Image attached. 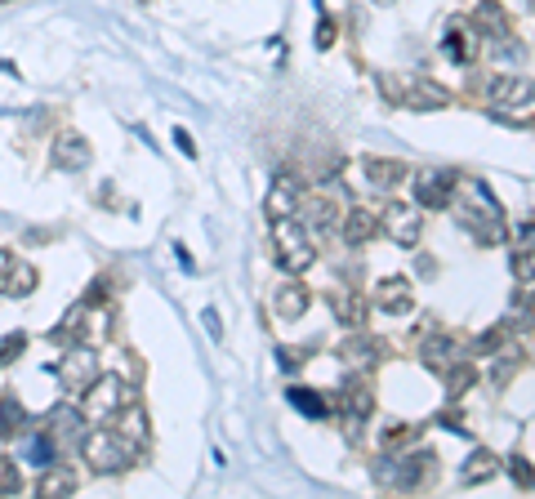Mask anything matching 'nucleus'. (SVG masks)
Listing matches in <instances>:
<instances>
[{"label": "nucleus", "instance_id": "obj_1", "mask_svg": "<svg viewBox=\"0 0 535 499\" xmlns=\"http://www.w3.org/2000/svg\"><path fill=\"white\" fill-rule=\"evenodd\" d=\"M81 455H85L90 473H99V477H112V473H121V468L130 464L134 446L125 442V437H121L116 428H94V433H85V437H81Z\"/></svg>", "mask_w": 535, "mask_h": 499}, {"label": "nucleus", "instance_id": "obj_2", "mask_svg": "<svg viewBox=\"0 0 535 499\" xmlns=\"http://www.w3.org/2000/svg\"><path fill=\"white\" fill-rule=\"evenodd\" d=\"M272 241H277V264H281L290 277H299V273L313 268L317 250H313L308 232L295 223V215H290V219H272Z\"/></svg>", "mask_w": 535, "mask_h": 499}, {"label": "nucleus", "instance_id": "obj_3", "mask_svg": "<svg viewBox=\"0 0 535 499\" xmlns=\"http://www.w3.org/2000/svg\"><path fill=\"white\" fill-rule=\"evenodd\" d=\"M54 375H58V384L67 392H85L94 384V375H99V352L94 348H85V343H76L58 366H54Z\"/></svg>", "mask_w": 535, "mask_h": 499}, {"label": "nucleus", "instance_id": "obj_4", "mask_svg": "<svg viewBox=\"0 0 535 499\" xmlns=\"http://www.w3.org/2000/svg\"><path fill=\"white\" fill-rule=\"evenodd\" d=\"M121 406H125V384H121L116 375H103V379H94V384L85 389L81 415H85V419H94V424H103V419H112Z\"/></svg>", "mask_w": 535, "mask_h": 499}, {"label": "nucleus", "instance_id": "obj_5", "mask_svg": "<svg viewBox=\"0 0 535 499\" xmlns=\"http://www.w3.org/2000/svg\"><path fill=\"white\" fill-rule=\"evenodd\" d=\"M486 103L495 111L518 108L522 116H531V81H518V76H491L486 81Z\"/></svg>", "mask_w": 535, "mask_h": 499}, {"label": "nucleus", "instance_id": "obj_6", "mask_svg": "<svg viewBox=\"0 0 535 499\" xmlns=\"http://www.w3.org/2000/svg\"><path fill=\"white\" fill-rule=\"evenodd\" d=\"M36 290V268L23 264L14 250H0V294L9 299H27Z\"/></svg>", "mask_w": 535, "mask_h": 499}, {"label": "nucleus", "instance_id": "obj_7", "mask_svg": "<svg viewBox=\"0 0 535 499\" xmlns=\"http://www.w3.org/2000/svg\"><path fill=\"white\" fill-rule=\"evenodd\" d=\"M295 210H304V178L277 174V183L268 187V219H290Z\"/></svg>", "mask_w": 535, "mask_h": 499}, {"label": "nucleus", "instance_id": "obj_8", "mask_svg": "<svg viewBox=\"0 0 535 499\" xmlns=\"http://www.w3.org/2000/svg\"><path fill=\"white\" fill-rule=\"evenodd\" d=\"M379 227L402 245V250H411L415 241H420V210H411V206H402V201H393V206H384V219Z\"/></svg>", "mask_w": 535, "mask_h": 499}, {"label": "nucleus", "instance_id": "obj_9", "mask_svg": "<svg viewBox=\"0 0 535 499\" xmlns=\"http://www.w3.org/2000/svg\"><path fill=\"white\" fill-rule=\"evenodd\" d=\"M90 139H81V134H58L54 139V148H50V161L54 169H63V174H76V169H85L90 166Z\"/></svg>", "mask_w": 535, "mask_h": 499}, {"label": "nucleus", "instance_id": "obj_10", "mask_svg": "<svg viewBox=\"0 0 535 499\" xmlns=\"http://www.w3.org/2000/svg\"><path fill=\"white\" fill-rule=\"evenodd\" d=\"M451 187H455V178L442 174V169H424V174H415V206H420V210H446Z\"/></svg>", "mask_w": 535, "mask_h": 499}, {"label": "nucleus", "instance_id": "obj_11", "mask_svg": "<svg viewBox=\"0 0 535 499\" xmlns=\"http://www.w3.org/2000/svg\"><path fill=\"white\" fill-rule=\"evenodd\" d=\"M411 303H415V294H411V281L406 277H384L374 285V308L379 312L402 317V312H411Z\"/></svg>", "mask_w": 535, "mask_h": 499}, {"label": "nucleus", "instance_id": "obj_12", "mask_svg": "<svg viewBox=\"0 0 535 499\" xmlns=\"http://www.w3.org/2000/svg\"><path fill=\"white\" fill-rule=\"evenodd\" d=\"M393 103H397V108L428 111V108H446V103H451V94H446L442 85H433V81H411L406 90H397V94H393Z\"/></svg>", "mask_w": 535, "mask_h": 499}, {"label": "nucleus", "instance_id": "obj_13", "mask_svg": "<svg viewBox=\"0 0 535 499\" xmlns=\"http://www.w3.org/2000/svg\"><path fill=\"white\" fill-rule=\"evenodd\" d=\"M362 169H366V183H371L374 192H393V187H402L411 178V169L402 166V161H388V157H366Z\"/></svg>", "mask_w": 535, "mask_h": 499}, {"label": "nucleus", "instance_id": "obj_14", "mask_svg": "<svg viewBox=\"0 0 535 499\" xmlns=\"http://www.w3.org/2000/svg\"><path fill=\"white\" fill-rule=\"evenodd\" d=\"M116 433H121L125 442L134 446V450H143V446L152 442V428H148V410H143V406H130V410L121 406V410H116Z\"/></svg>", "mask_w": 535, "mask_h": 499}, {"label": "nucleus", "instance_id": "obj_15", "mask_svg": "<svg viewBox=\"0 0 535 499\" xmlns=\"http://www.w3.org/2000/svg\"><path fill=\"white\" fill-rule=\"evenodd\" d=\"M374 232H379V219H374V210H348L344 219H339V236H344V245H366Z\"/></svg>", "mask_w": 535, "mask_h": 499}, {"label": "nucleus", "instance_id": "obj_16", "mask_svg": "<svg viewBox=\"0 0 535 499\" xmlns=\"http://www.w3.org/2000/svg\"><path fill=\"white\" fill-rule=\"evenodd\" d=\"M339 406L353 415V419H371V410H374V389L357 375V379H348V389L339 392Z\"/></svg>", "mask_w": 535, "mask_h": 499}, {"label": "nucleus", "instance_id": "obj_17", "mask_svg": "<svg viewBox=\"0 0 535 499\" xmlns=\"http://www.w3.org/2000/svg\"><path fill=\"white\" fill-rule=\"evenodd\" d=\"M473 23H478L482 32L491 36V41H509V32H513V23H509V14L495 5V0H482L478 14H473Z\"/></svg>", "mask_w": 535, "mask_h": 499}, {"label": "nucleus", "instance_id": "obj_18", "mask_svg": "<svg viewBox=\"0 0 535 499\" xmlns=\"http://www.w3.org/2000/svg\"><path fill=\"white\" fill-rule=\"evenodd\" d=\"M420 357H424L428 370H437V375H442V370L455 361V339H451V334H433V339H424V343H420Z\"/></svg>", "mask_w": 535, "mask_h": 499}, {"label": "nucleus", "instance_id": "obj_19", "mask_svg": "<svg viewBox=\"0 0 535 499\" xmlns=\"http://www.w3.org/2000/svg\"><path fill=\"white\" fill-rule=\"evenodd\" d=\"M308 290L299 285V281H286L281 285V294H277V317H286V321H295V317H304L308 312Z\"/></svg>", "mask_w": 535, "mask_h": 499}, {"label": "nucleus", "instance_id": "obj_20", "mask_svg": "<svg viewBox=\"0 0 535 499\" xmlns=\"http://www.w3.org/2000/svg\"><path fill=\"white\" fill-rule=\"evenodd\" d=\"M330 308H335V317L348 321V326H362V321H366V299L353 294V290H330Z\"/></svg>", "mask_w": 535, "mask_h": 499}, {"label": "nucleus", "instance_id": "obj_21", "mask_svg": "<svg viewBox=\"0 0 535 499\" xmlns=\"http://www.w3.org/2000/svg\"><path fill=\"white\" fill-rule=\"evenodd\" d=\"M495 473H500L495 455H491V450H473V455L464 459V468H460V482H464V486H478V482H491Z\"/></svg>", "mask_w": 535, "mask_h": 499}, {"label": "nucleus", "instance_id": "obj_22", "mask_svg": "<svg viewBox=\"0 0 535 499\" xmlns=\"http://www.w3.org/2000/svg\"><path fill=\"white\" fill-rule=\"evenodd\" d=\"M482 36V32H469V23L464 18H451L446 23V36H442V45H446V54L455 58V62H469V41Z\"/></svg>", "mask_w": 535, "mask_h": 499}, {"label": "nucleus", "instance_id": "obj_23", "mask_svg": "<svg viewBox=\"0 0 535 499\" xmlns=\"http://www.w3.org/2000/svg\"><path fill=\"white\" fill-rule=\"evenodd\" d=\"M81 424H85V415H81L76 406H58V410H50V428H45V433L76 437V442H81V437H85V428H81Z\"/></svg>", "mask_w": 535, "mask_h": 499}, {"label": "nucleus", "instance_id": "obj_24", "mask_svg": "<svg viewBox=\"0 0 535 499\" xmlns=\"http://www.w3.org/2000/svg\"><path fill=\"white\" fill-rule=\"evenodd\" d=\"M308 223H313V232H321V236L339 232V210H335V201H326V197L308 201Z\"/></svg>", "mask_w": 535, "mask_h": 499}, {"label": "nucleus", "instance_id": "obj_25", "mask_svg": "<svg viewBox=\"0 0 535 499\" xmlns=\"http://www.w3.org/2000/svg\"><path fill=\"white\" fill-rule=\"evenodd\" d=\"M23 424H27V410L14 397H0V437H18Z\"/></svg>", "mask_w": 535, "mask_h": 499}, {"label": "nucleus", "instance_id": "obj_26", "mask_svg": "<svg viewBox=\"0 0 535 499\" xmlns=\"http://www.w3.org/2000/svg\"><path fill=\"white\" fill-rule=\"evenodd\" d=\"M76 491V477L67 473V468H58V464H45V477H41V495H72Z\"/></svg>", "mask_w": 535, "mask_h": 499}, {"label": "nucleus", "instance_id": "obj_27", "mask_svg": "<svg viewBox=\"0 0 535 499\" xmlns=\"http://www.w3.org/2000/svg\"><path fill=\"white\" fill-rule=\"evenodd\" d=\"M27 459H32L36 468H45V464H54V459H58V446H54L50 433H36V437L27 442Z\"/></svg>", "mask_w": 535, "mask_h": 499}, {"label": "nucleus", "instance_id": "obj_28", "mask_svg": "<svg viewBox=\"0 0 535 499\" xmlns=\"http://www.w3.org/2000/svg\"><path fill=\"white\" fill-rule=\"evenodd\" d=\"M290 401L304 410V415H313V419H326V401H321L313 389H290Z\"/></svg>", "mask_w": 535, "mask_h": 499}, {"label": "nucleus", "instance_id": "obj_29", "mask_svg": "<svg viewBox=\"0 0 535 499\" xmlns=\"http://www.w3.org/2000/svg\"><path fill=\"white\" fill-rule=\"evenodd\" d=\"M0 495H23V477H18V464L0 455Z\"/></svg>", "mask_w": 535, "mask_h": 499}, {"label": "nucleus", "instance_id": "obj_30", "mask_svg": "<svg viewBox=\"0 0 535 499\" xmlns=\"http://www.w3.org/2000/svg\"><path fill=\"white\" fill-rule=\"evenodd\" d=\"M27 348V334H9V339H0V366H9V361H18V352Z\"/></svg>", "mask_w": 535, "mask_h": 499}, {"label": "nucleus", "instance_id": "obj_31", "mask_svg": "<svg viewBox=\"0 0 535 499\" xmlns=\"http://www.w3.org/2000/svg\"><path fill=\"white\" fill-rule=\"evenodd\" d=\"M509 473H513V482H522V491H531V464H527L522 455L509 459Z\"/></svg>", "mask_w": 535, "mask_h": 499}, {"label": "nucleus", "instance_id": "obj_32", "mask_svg": "<svg viewBox=\"0 0 535 499\" xmlns=\"http://www.w3.org/2000/svg\"><path fill=\"white\" fill-rule=\"evenodd\" d=\"M344 352H348L353 361H362V357H371V352H379V343H374V339H353V343H348Z\"/></svg>", "mask_w": 535, "mask_h": 499}, {"label": "nucleus", "instance_id": "obj_33", "mask_svg": "<svg viewBox=\"0 0 535 499\" xmlns=\"http://www.w3.org/2000/svg\"><path fill=\"white\" fill-rule=\"evenodd\" d=\"M299 361H304V352H299V348H281V366H286V370H295Z\"/></svg>", "mask_w": 535, "mask_h": 499}, {"label": "nucleus", "instance_id": "obj_34", "mask_svg": "<svg viewBox=\"0 0 535 499\" xmlns=\"http://www.w3.org/2000/svg\"><path fill=\"white\" fill-rule=\"evenodd\" d=\"M330 41H335V27H330V23H321V32H317V45H321V50H330Z\"/></svg>", "mask_w": 535, "mask_h": 499}, {"label": "nucleus", "instance_id": "obj_35", "mask_svg": "<svg viewBox=\"0 0 535 499\" xmlns=\"http://www.w3.org/2000/svg\"><path fill=\"white\" fill-rule=\"evenodd\" d=\"M0 5H5V0H0Z\"/></svg>", "mask_w": 535, "mask_h": 499}]
</instances>
